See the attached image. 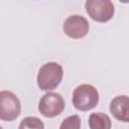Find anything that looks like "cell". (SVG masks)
<instances>
[{"mask_svg": "<svg viewBox=\"0 0 129 129\" xmlns=\"http://www.w3.org/2000/svg\"><path fill=\"white\" fill-rule=\"evenodd\" d=\"M64 105V100L60 94L48 92L41 97L38 103V111L44 117L53 118L62 113Z\"/></svg>", "mask_w": 129, "mask_h": 129, "instance_id": "5", "label": "cell"}, {"mask_svg": "<svg viewBox=\"0 0 129 129\" xmlns=\"http://www.w3.org/2000/svg\"><path fill=\"white\" fill-rule=\"evenodd\" d=\"M21 113V104L15 94L10 91L0 92V119L11 122Z\"/></svg>", "mask_w": 129, "mask_h": 129, "instance_id": "4", "label": "cell"}, {"mask_svg": "<svg viewBox=\"0 0 129 129\" xmlns=\"http://www.w3.org/2000/svg\"><path fill=\"white\" fill-rule=\"evenodd\" d=\"M110 112L118 121L129 123V97L125 95L115 97L110 103Z\"/></svg>", "mask_w": 129, "mask_h": 129, "instance_id": "7", "label": "cell"}, {"mask_svg": "<svg viewBox=\"0 0 129 129\" xmlns=\"http://www.w3.org/2000/svg\"><path fill=\"white\" fill-rule=\"evenodd\" d=\"M81 127V119L78 115H73L66 118L60 124L59 128H68V129H79Z\"/></svg>", "mask_w": 129, "mask_h": 129, "instance_id": "10", "label": "cell"}, {"mask_svg": "<svg viewBox=\"0 0 129 129\" xmlns=\"http://www.w3.org/2000/svg\"><path fill=\"white\" fill-rule=\"evenodd\" d=\"M85 8L89 16L97 22L105 23L114 16V5L111 0H86Z\"/></svg>", "mask_w": 129, "mask_h": 129, "instance_id": "3", "label": "cell"}, {"mask_svg": "<svg viewBox=\"0 0 129 129\" xmlns=\"http://www.w3.org/2000/svg\"><path fill=\"white\" fill-rule=\"evenodd\" d=\"M63 77L62 67L55 62L49 61L42 64L37 74V86L42 91H52L61 82Z\"/></svg>", "mask_w": 129, "mask_h": 129, "instance_id": "1", "label": "cell"}, {"mask_svg": "<svg viewBox=\"0 0 129 129\" xmlns=\"http://www.w3.org/2000/svg\"><path fill=\"white\" fill-rule=\"evenodd\" d=\"M111 126L109 116L104 113H92L89 117V127L91 129H110Z\"/></svg>", "mask_w": 129, "mask_h": 129, "instance_id": "8", "label": "cell"}, {"mask_svg": "<svg viewBox=\"0 0 129 129\" xmlns=\"http://www.w3.org/2000/svg\"><path fill=\"white\" fill-rule=\"evenodd\" d=\"M23 128L43 129L44 128V124L37 117H26L21 121V123L19 125V129H23Z\"/></svg>", "mask_w": 129, "mask_h": 129, "instance_id": "9", "label": "cell"}, {"mask_svg": "<svg viewBox=\"0 0 129 129\" xmlns=\"http://www.w3.org/2000/svg\"><path fill=\"white\" fill-rule=\"evenodd\" d=\"M89 28L88 20L78 14L69 16L62 25L64 34L73 39H81L85 37L89 32Z\"/></svg>", "mask_w": 129, "mask_h": 129, "instance_id": "6", "label": "cell"}, {"mask_svg": "<svg viewBox=\"0 0 129 129\" xmlns=\"http://www.w3.org/2000/svg\"><path fill=\"white\" fill-rule=\"evenodd\" d=\"M119 1L122 3H129V0H119Z\"/></svg>", "mask_w": 129, "mask_h": 129, "instance_id": "11", "label": "cell"}, {"mask_svg": "<svg viewBox=\"0 0 129 129\" xmlns=\"http://www.w3.org/2000/svg\"><path fill=\"white\" fill-rule=\"evenodd\" d=\"M72 101L75 108L79 111L92 110L99 103L98 90L90 84L80 85L74 90Z\"/></svg>", "mask_w": 129, "mask_h": 129, "instance_id": "2", "label": "cell"}]
</instances>
